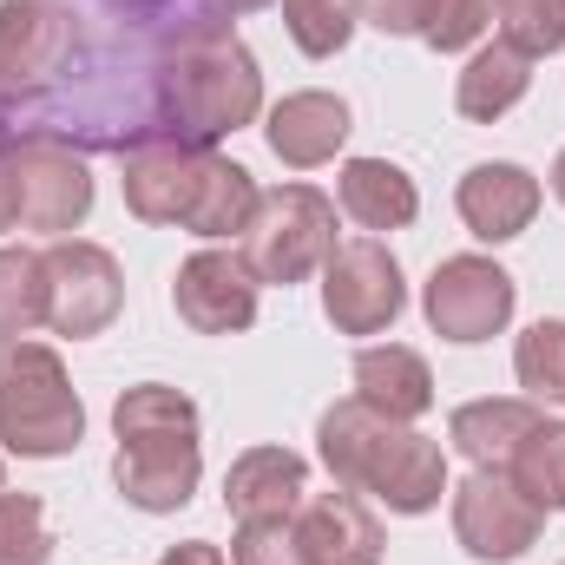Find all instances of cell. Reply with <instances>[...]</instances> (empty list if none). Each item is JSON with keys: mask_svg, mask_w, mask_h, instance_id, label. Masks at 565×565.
Returning <instances> with one entry per match:
<instances>
[{"mask_svg": "<svg viewBox=\"0 0 565 565\" xmlns=\"http://www.w3.org/2000/svg\"><path fill=\"white\" fill-rule=\"evenodd\" d=\"M7 171H13V204H20V231H79L93 217V171L86 151L46 132H7Z\"/></svg>", "mask_w": 565, "mask_h": 565, "instance_id": "cell-8", "label": "cell"}, {"mask_svg": "<svg viewBox=\"0 0 565 565\" xmlns=\"http://www.w3.org/2000/svg\"><path fill=\"white\" fill-rule=\"evenodd\" d=\"M349 99L335 93H282L264 119V139L289 171H309V164H329L342 145H349Z\"/></svg>", "mask_w": 565, "mask_h": 565, "instance_id": "cell-17", "label": "cell"}, {"mask_svg": "<svg viewBox=\"0 0 565 565\" xmlns=\"http://www.w3.org/2000/svg\"><path fill=\"white\" fill-rule=\"evenodd\" d=\"M20 231V204H13V171H7V145H0V237Z\"/></svg>", "mask_w": 565, "mask_h": 565, "instance_id": "cell-32", "label": "cell"}, {"mask_svg": "<svg viewBox=\"0 0 565 565\" xmlns=\"http://www.w3.org/2000/svg\"><path fill=\"white\" fill-rule=\"evenodd\" d=\"M282 26L309 60H329L355 40V0H282Z\"/></svg>", "mask_w": 565, "mask_h": 565, "instance_id": "cell-25", "label": "cell"}, {"mask_svg": "<svg viewBox=\"0 0 565 565\" xmlns=\"http://www.w3.org/2000/svg\"><path fill=\"white\" fill-rule=\"evenodd\" d=\"M427 13H434V0H355V20L388 40H422Z\"/></svg>", "mask_w": 565, "mask_h": 565, "instance_id": "cell-30", "label": "cell"}, {"mask_svg": "<svg viewBox=\"0 0 565 565\" xmlns=\"http://www.w3.org/2000/svg\"><path fill=\"white\" fill-rule=\"evenodd\" d=\"M231 565H302L296 526H289V520H237Z\"/></svg>", "mask_w": 565, "mask_h": 565, "instance_id": "cell-29", "label": "cell"}, {"mask_svg": "<svg viewBox=\"0 0 565 565\" xmlns=\"http://www.w3.org/2000/svg\"><path fill=\"white\" fill-rule=\"evenodd\" d=\"M454 211L460 224L480 237V244H513L533 217H540V178L513 158H493V164H473L454 191Z\"/></svg>", "mask_w": 565, "mask_h": 565, "instance_id": "cell-15", "label": "cell"}, {"mask_svg": "<svg viewBox=\"0 0 565 565\" xmlns=\"http://www.w3.org/2000/svg\"><path fill=\"white\" fill-rule=\"evenodd\" d=\"M335 204L362 224V231H408L422 211V191L402 164L388 158H349L335 178Z\"/></svg>", "mask_w": 565, "mask_h": 565, "instance_id": "cell-19", "label": "cell"}, {"mask_svg": "<svg viewBox=\"0 0 565 565\" xmlns=\"http://www.w3.org/2000/svg\"><path fill=\"white\" fill-rule=\"evenodd\" d=\"M493 26L526 60L559 53L565 46V0H493Z\"/></svg>", "mask_w": 565, "mask_h": 565, "instance_id": "cell-26", "label": "cell"}, {"mask_svg": "<svg viewBox=\"0 0 565 565\" xmlns=\"http://www.w3.org/2000/svg\"><path fill=\"white\" fill-rule=\"evenodd\" d=\"M507 473H513V487L540 507V513H565V422H546L513 447V460H507Z\"/></svg>", "mask_w": 565, "mask_h": 565, "instance_id": "cell-22", "label": "cell"}, {"mask_svg": "<svg viewBox=\"0 0 565 565\" xmlns=\"http://www.w3.org/2000/svg\"><path fill=\"white\" fill-rule=\"evenodd\" d=\"M257 270L244 264V250L231 244H204L178 264L171 277V309L191 335H244L257 322Z\"/></svg>", "mask_w": 565, "mask_h": 565, "instance_id": "cell-13", "label": "cell"}, {"mask_svg": "<svg viewBox=\"0 0 565 565\" xmlns=\"http://www.w3.org/2000/svg\"><path fill=\"white\" fill-rule=\"evenodd\" d=\"M513 375L526 388V402L540 408H565V322L559 316H540L520 349H513Z\"/></svg>", "mask_w": 565, "mask_h": 565, "instance_id": "cell-24", "label": "cell"}, {"mask_svg": "<svg viewBox=\"0 0 565 565\" xmlns=\"http://www.w3.org/2000/svg\"><path fill=\"white\" fill-rule=\"evenodd\" d=\"M113 480L126 493V507L139 513H178L191 507L198 480H204V440H198V402L164 388V382H139L113 402Z\"/></svg>", "mask_w": 565, "mask_h": 565, "instance_id": "cell-4", "label": "cell"}, {"mask_svg": "<svg viewBox=\"0 0 565 565\" xmlns=\"http://www.w3.org/2000/svg\"><path fill=\"white\" fill-rule=\"evenodd\" d=\"M309 493V460L296 447H244L224 473L231 520H289Z\"/></svg>", "mask_w": 565, "mask_h": 565, "instance_id": "cell-16", "label": "cell"}, {"mask_svg": "<svg viewBox=\"0 0 565 565\" xmlns=\"http://www.w3.org/2000/svg\"><path fill=\"white\" fill-rule=\"evenodd\" d=\"M540 533H546V513L513 487L507 467H473L454 487V540L467 546V559L513 565L540 546Z\"/></svg>", "mask_w": 565, "mask_h": 565, "instance_id": "cell-10", "label": "cell"}, {"mask_svg": "<svg viewBox=\"0 0 565 565\" xmlns=\"http://www.w3.org/2000/svg\"><path fill=\"white\" fill-rule=\"evenodd\" d=\"M0 487H7V467H0Z\"/></svg>", "mask_w": 565, "mask_h": 565, "instance_id": "cell-36", "label": "cell"}, {"mask_svg": "<svg viewBox=\"0 0 565 565\" xmlns=\"http://www.w3.org/2000/svg\"><path fill=\"white\" fill-rule=\"evenodd\" d=\"M86 20L73 0H0V132L60 79L79 53Z\"/></svg>", "mask_w": 565, "mask_h": 565, "instance_id": "cell-6", "label": "cell"}, {"mask_svg": "<svg viewBox=\"0 0 565 565\" xmlns=\"http://www.w3.org/2000/svg\"><path fill=\"white\" fill-rule=\"evenodd\" d=\"M355 402H369L388 422H422L434 408V369L427 355L402 349V342H375L355 355Z\"/></svg>", "mask_w": 565, "mask_h": 565, "instance_id": "cell-18", "label": "cell"}, {"mask_svg": "<svg viewBox=\"0 0 565 565\" xmlns=\"http://www.w3.org/2000/svg\"><path fill=\"white\" fill-rule=\"evenodd\" d=\"M224 13H257V7H270V0H217Z\"/></svg>", "mask_w": 565, "mask_h": 565, "instance_id": "cell-34", "label": "cell"}, {"mask_svg": "<svg viewBox=\"0 0 565 565\" xmlns=\"http://www.w3.org/2000/svg\"><path fill=\"white\" fill-rule=\"evenodd\" d=\"M513 302H520V282L507 277L493 257H440L422 289L427 329L440 342H460V349L493 342L513 322Z\"/></svg>", "mask_w": 565, "mask_h": 565, "instance_id": "cell-12", "label": "cell"}, {"mask_svg": "<svg viewBox=\"0 0 565 565\" xmlns=\"http://www.w3.org/2000/svg\"><path fill=\"white\" fill-rule=\"evenodd\" d=\"M126 309V277L106 244L86 237H53L46 244V329L66 342L106 335Z\"/></svg>", "mask_w": 565, "mask_h": 565, "instance_id": "cell-9", "label": "cell"}, {"mask_svg": "<svg viewBox=\"0 0 565 565\" xmlns=\"http://www.w3.org/2000/svg\"><path fill=\"white\" fill-rule=\"evenodd\" d=\"M526 86H533V60L513 53L507 40H493V46H480V53L460 66V79H454V106H460V119L493 126V119H507V113L526 99Z\"/></svg>", "mask_w": 565, "mask_h": 565, "instance_id": "cell-21", "label": "cell"}, {"mask_svg": "<svg viewBox=\"0 0 565 565\" xmlns=\"http://www.w3.org/2000/svg\"><path fill=\"white\" fill-rule=\"evenodd\" d=\"M0 565H53V533H46L40 493L0 487Z\"/></svg>", "mask_w": 565, "mask_h": 565, "instance_id": "cell-27", "label": "cell"}, {"mask_svg": "<svg viewBox=\"0 0 565 565\" xmlns=\"http://www.w3.org/2000/svg\"><path fill=\"white\" fill-rule=\"evenodd\" d=\"M302 565H382L388 559V533L382 520L362 507V493L335 487V493H302V507L289 513Z\"/></svg>", "mask_w": 565, "mask_h": 565, "instance_id": "cell-14", "label": "cell"}, {"mask_svg": "<svg viewBox=\"0 0 565 565\" xmlns=\"http://www.w3.org/2000/svg\"><path fill=\"white\" fill-rule=\"evenodd\" d=\"M79 440H86V408L60 349L0 335V447L20 460H60Z\"/></svg>", "mask_w": 565, "mask_h": 565, "instance_id": "cell-5", "label": "cell"}, {"mask_svg": "<svg viewBox=\"0 0 565 565\" xmlns=\"http://www.w3.org/2000/svg\"><path fill=\"white\" fill-rule=\"evenodd\" d=\"M553 198H559V204H565V151H559V158H553Z\"/></svg>", "mask_w": 565, "mask_h": 565, "instance_id": "cell-35", "label": "cell"}, {"mask_svg": "<svg viewBox=\"0 0 565 565\" xmlns=\"http://www.w3.org/2000/svg\"><path fill=\"white\" fill-rule=\"evenodd\" d=\"M126 178V211L139 224H164V231H191L204 244H224V237H244L250 211H257V178L211 151V145H184V139H151L139 151L119 158Z\"/></svg>", "mask_w": 565, "mask_h": 565, "instance_id": "cell-2", "label": "cell"}, {"mask_svg": "<svg viewBox=\"0 0 565 565\" xmlns=\"http://www.w3.org/2000/svg\"><path fill=\"white\" fill-rule=\"evenodd\" d=\"M158 565H231L211 540H178V546H164V559Z\"/></svg>", "mask_w": 565, "mask_h": 565, "instance_id": "cell-31", "label": "cell"}, {"mask_svg": "<svg viewBox=\"0 0 565 565\" xmlns=\"http://www.w3.org/2000/svg\"><path fill=\"white\" fill-rule=\"evenodd\" d=\"M408 302L402 264L382 237H342L322 264V316L335 335H382Z\"/></svg>", "mask_w": 565, "mask_h": 565, "instance_id": "cell-11", "label": "cell"}, {"mask_svg": "<svg viewBox=\"0 0 565 565\" xmlns=\"http://www.w3.org/2000/svg\"><path fill=\"white\" fill-rule=\"evenodd\" d=\"M540 427V402L526 395H487V402H460L447 415V440L454 454H467L473 467H507L513 447Z\"/></svg>", "mask_w": 565, "mask_h": 565, "instance_id": "cell-20", "label": "cell"}, {"mask_svg": "<svg viewBox=\"0 0 565 565\" xmlns=\"http://www.w3.org/2000/svg\"><path fill=\"white\" fill-rule=\"evenodd\" d=\"M244 264L257 270V282H302L309 270L329 264L335 250V198H322L316 184H277L257 191V211L237 237Z\"/></svg>", "mask_w": 565, "mask_h": 565, "instance_id": "cell-7", "label": "cell"}, {"mask_svg": "<svg viewBox=\"0 0 565 565\" xmlns=\"http://www.w3.org/2000/svg\"><path fill=\"white\" fill-rule=\"evenodd\" d=\"M106 13H119V20H158L164 7H178V0H99Z\"/></svg>", "mask_w": 565, "mask_h": 565, "instance_id": "cell-33", "label": "cell"}, {"mask_svg": "<svg viewBox=\"0 0 565 565\" xmlns=\"http://www.w3.org/2000/svg\"><path fill=\"white\" fill-rule=\"evenodd\" d=\"M487 20H493V0H434V13H427V26H422V46L467 53L487 33Z\"/></svg>", "mask_w": 565, "mask_h": 565, "instance_id": "cell-28", "label": "cell"}, {"mask_svg": "<svg viewBox=\"0 0 565 565\" xmlns=\"http://www.w3.org/2000/svg\"><path fill=\"white\" fill-rule=\"evenodd\" d=\"M46 322V250H0V335H26Z\"/></svg>", "mask_w": 565, "mask_h": 565, "instance_id": "cell-23", "label": "cell"}, {"mask_svg": "<svg viewBox=\"0 0 565 565\" xmlns=\"http://www.w3.org/2000/svg\"><path fill=\"white\" fill-rule=\"evenodd\" d=\"M151 99L184 145H217L264 113V73L217 0H178L151 20Z\"/></svg>", "mask_w": 565, "mask_h": 565, "instance_id": "cell-1", "label": "cell"}, {"mask_svg": "<svg viewBox=\"0 0 565 565\" xmlns=\"http://www.w3.org/2000/svg\"><path fill=\"white\" fill-rule=\"evenodd\" d=\"M316 454L335 487L382 500L388 513H434L447 493V454L415 422H388L369 402H335L316 422Z\"/></svg>", "mask_w": 565, "mask_h": 565, "instance_id": "cell-3", "label": "cell"}]
</instances>
